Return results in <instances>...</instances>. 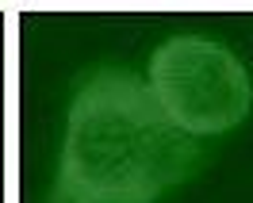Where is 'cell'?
<instances>
[{"label":"cell","mask_w":253,"mask_h":203,"mask_svg":"<svg viewBox=\"0 0 253 203\" xmlns=\"http://www.w3.org/2000/svg\"><path fill=\"white\" fill-rule=\"evenodd\" d=\"M200 165V142L169 123L138 73L96 65L73 88L50 203H154Z\"/></svg>","instance_id":"cell-1"},{"label":"cell","mask_w":253,"mask_h":203,"mask_svg":"<svg viewBox=\"0 0 253 203\" xmlns=\"http://www.w3.org/2000/svg\"><path fill=\"white\" fill-rule=\"evenodd\" d=\"M150 92L169 123L192 138L226 134L246 119L253 84L234 50L204 35H173L150 54Z\"/></svg>","instance_id":"cell-2"}]
</instances>
